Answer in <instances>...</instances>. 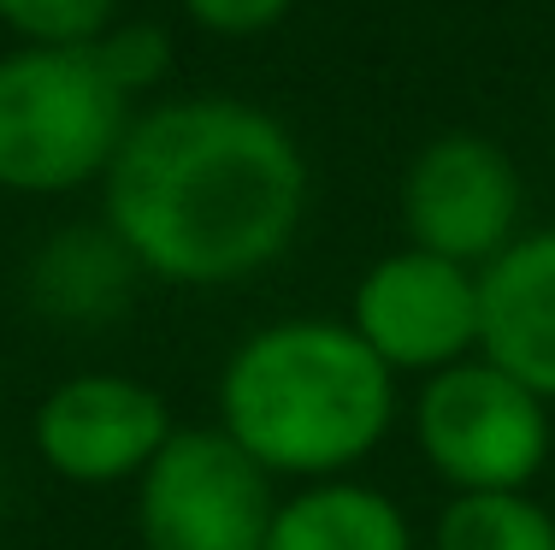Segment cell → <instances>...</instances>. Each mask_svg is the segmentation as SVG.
I'll use <instances>...</instances> for the list:
<instances>
[{
	"instance_id": "1",
	"label": "cell",
	"mask_w": 555,
	"mask_h": 550,
	"mask_svg": "<svg viewBox=\"0 0 555 550\" xmlns=\"http://www.w3.org/2000/svg\"><path fill=\"white\" fill-rule=\"evenodd\" d=\"M308 214V161L272 113L190 95L137 113L107 166V226L166 284L267 272Z\"/></svg>"
},
{
	"instance_id": "11",
	"label": "cell",
	"mask_w": 555,
	"mask_h": 550,
	"mask_svg": "<svg viewBox=\"0 0 555 550\" xmlns=\"http://www.w3.org/2000/svg\"><path fill=\"white\" fill-rule=\"evenodd\" d=\"M137 272H142L137 255L113 238V226H101V231L72 226L30 260V296L54 320H77V325L113 320L125 308Z\"/></svg>"
},
{
	"instance_id": "12",
	"label": "cell",
	"mask_w": 555,
	"mask_h": 550,
	"mask_svg": "<svg viewBox=\"0 0 555 550\" xmlns=\"http://www.w3.org/2000/svg\"><path fill=\"white\" fill-rule=\"evenodd\" d=\"M431 550H555V515L526 491H455Z\"/></svg>"
},
{
	"instance_id": "13",
	"label": "cell",
	"mask_w": 555,
	"mask_h": 550,
	"mask_svg": "<svg viewBox=\"0 0 555 550\" xmlns=\"http://www.w3.org/2000/svg\"><path fill=\"white\" fill-rule=\"evenodd\" d=\"M0 24L30 48H89L113 24V0H0Z\"/></svg>"
},
{
	"instance_id": "7",
	"label": "cell",
	"mask_w": 555,
	"mask_h": 550,
	"mask_svg": "<svg viewBox=\"0 0 555 550\" xmlns=\"http://www.w3.org/2000/svg\"><path fill=\"white\" fill-rule=\"evenodd\" d=\"M520 172L479 130H449L408 161L402 178V231L414 248L479 272L520 238Z\"/></svg>"
},
{
	"instance_id": "8",
	"label": "cell",
	"mask_w": 555,
	"mask_h": 550,
	"mask_svg": "<svg viewBox=\"0 0 555 550\" xmlns=\"http://www.w3.org/2000/svg\"><path fill=\"white\" fill-rule=\"evenodd\" d=\"M178 432L166 397L130 373H72L36 402V456L72 486H137Z\"/></svg>"
},
{
	"instance_id": "5",
	"label": "cell",
	"mask_w": 555,
	"mask_h": 550,
	"mask_svg": "<svg viewBox=\"0 0 555 550\" xmlns=\"http://www.w3.org/2000/svg\"><path fill=\"white\" fill-rule=\"evenodd\" d=\"M278 479L224 426H178L137 479L142 550H267Z\"/></svg>"
},
{
	"instance_id": "4",
	"label": "cell",
	"mask_w": 555,
	"mask_h": 550,
	"mask_svg": "<svg viewBox=\"0 0 555 550\" xmlns=\"http://www.w3.org/2000/svg\"><path fill=\"white\" fill-rule=\"evenodd\" d=\"M414 438L449 491H526L550 462V402L496 361L467 356L420 385Z\"/></svg>"
},
{
	"instance_id": "9",
	"label": "cell",
	"mask_w": 555,
	"mask_h": 550,
	"mask_svg": "<svg viewBox=\"0 0 555 550\" xmlns=\"http://www.w3.org/2000/svg\"><path fill=\"white\" fill-rule=\"evenodd\" d=\"M479 356L555 409V231H520L479 267Z\"/></svg>"
},
{
	"instance_id": "6",
	"label": "cell",
	"mask_w": 555,
	"mask_h": 550,
	"mask_svg": "<svg viewBox=\"0 0 555 550\" xmlns=\"http://www.w3.org/2000/svg\"><path fill=\"white\" fill-rule=\"evenodd\" d=\"M349 325L390 373H443L479 356V272L431 248H396L354 284Z\"/></svg>"
},
{
	"instance_id": "14",
	"label": "cell",
	"mask_w": 555,
	"mask_h": 550,
	"mask_svg": "<svg viewBox=\"0 0 555 550\" xmlns=\"http://www.w3.org/2000/svg\"><path fill=\"white\" fill-rule=\"evenodd\" d=\"M89 54L125 95H142V89H154L171 72V42L160 24H107L89 42Z\"/></svg>"
},
{
	"instance_id": "3",
	"label": "cell",
	"mask_w": 555,
	"mask_h": 550,
	"mask_svg": "<svg viewBox=\"0 0 555 550\" xmlns=\"http://www.w3.org/2000/svg\"><path fill=\"white\" fill-rule=\"evenodd\" d=\"M130 95L89 48H18L0 60V190L60 195L107 178Z\"/></svg>"
},
{
	"instance_id": "2",
	"label": "cell",
	"mask_w": 555,
	"mask_h": 550,
	"mask_svg": "<svg viewBox=\"0 0 555 550\" xmlns=\"http://www.w3.org/2000/svg\"><path fill=\"white\" fill-rule=\"evenodd\" d=\"M396 421V373L349 320L248 332L219 373V426L272 479H349Z\"/></svg>"
},
{
	"instance_id": "15",
	"label": "cell",
	"mask_w": 555,
	"mask_h": 550,
	"mask_svg": "<svg viewBox=\"0 0 555 550\" xmlns=\"http://www.w3.org/2000/svg\"><path fill=\"white\" fill-rule=\"evenodd\" d=\"M183 12L219 36H255V30L284 18L289 0H183Z\"/></svg>"
},
{
	"instance_id": "10",
	"label": "cell",
	"mask_w": 555,
	"mask_h": 550,
	"mask_svg": "<svg viewBox=\"0 0 555 550\" xmlns=\"http://www.w3.org/2000/svg\"><path fill=\"white\" fill-rule=\"evenodd\" d=\"M267 550H414L402 503L361 479H313L278 497Z\"/></svg>"
}]
</instances>
